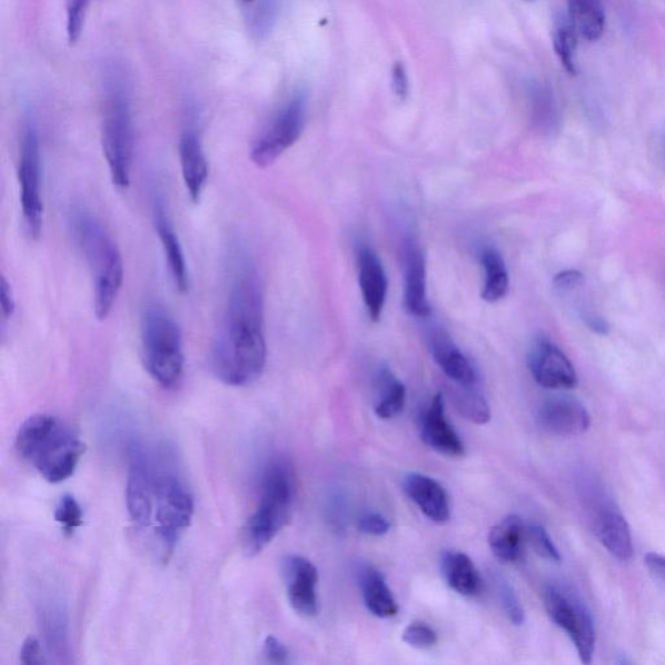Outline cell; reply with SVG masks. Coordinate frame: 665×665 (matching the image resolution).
<instances>
[{
  "instance_id": "1",
  "label": "cell",
  "mask_w": 665,
  "mask_h": 665,
  "mask_svg": "<svg viewBox=\"0 0 665 665\" xmlns=\"http://www.w3.org/2000/svg\"><path fill=\"white\" fill-rule=\"evenodd\" d=\"M266 363L265 299L258 269L249 255L237 251L212 345V373L224 384L245 386L258 380Z\"/></svg>"
},
{
  "instance_id": "2",
  "label": "cell",
  "mask_w": 665,
  "mask_h": 665,
  "mask_svg": "<svg viewBox=\"0 0 665 665\" xmlns=\"http://www.w3.org/2000/svg\"><path fill=\"white\" fill-rule=\"evenodd\" d=\"M17 450L22 459L33 464L46 482L59 484L75 474L87 446L59 417L42 414L29 417L21 425Z\"/></svg>"
},
{
  "instance_id": "3",
  "label": "cell",
  "mask_w": 665,
  "mask_h": 665,
  "mask_svg": "<svg viewBox=\"0 0 665 665\" xmlns=\"http://www.w3.org/2000/svg\"><path fill=\"white\" fill-rule=\"evenodd\" d=\"M72 227L92 277L96 316L98 320H106L122 288L123 261L119 246L102 222L87 211L73 214Z\"/></svg>"
},
{
  "instance_id": "4",
  "label": "cell",
  "mask_w": 665,
  "mask_h": 665,
  "mask_svg": "<svg viewBox=\"0 0 665 665\" xmlns=\"http://www.w3.org/2000/svg\"><path fill=\"white\" fill-rule=\"evenodd\" d=\"M296 486L291 469L282 460L268 464L261 477L257 509L246 522L242 548L247 556L260 554L291 520Z\"/></svg>"
},
{
  "instance_id": "5",
  "label": "cell",
  "mask_w": 665,
  "mask_h": 665,
  "mask_svg": "<svg viewBox=\"0 0 665 665\" xmlns=\"http://www.w3.org/2000/svg\"><path fill=\"white\" fill-rule=\"evenodd\" d=\"M143 366L162 388L181 381L185 368L182 332L165 307L146 306L141 316Z\"/></svg>"
},
{
  "instance_id": "6",
  "label": "cell",
  "mask_w": 665,
  "mask_h": 665,
  "mask_svg": "<svg viewBox=\"0 0 665 665\" xmlns=\"http://www.w3.org/2000/svg\"><path fill=\"white\" fill-rule=\"evenodd\" d=\"M102 149L115 187L127 190L133 166L135 131L129 100L121 89H113L108 99L102 126Z\"/></svg>"
},
{
  "instance_id": "7",
  "label": "cell",
  "mask_w": 665,
  "mask_h": 665,
  "mask_svg": "<svg viewBox=\"0 0 665 665\" xmlns=\"http://www.w3.org/2000/svg\"><path fill=\"white\" fill-rule=\"evenodd\" d=\"M155 520L162 545V553L168 559L175 550L183 532L190 527L195 515V500L179 477L165 474L157 477L155 484Z\"/></svg>"
},
{
  "instance_id": "8",
  "label": "cell",
  "mask_w": 665,
  "mask_h": 665,
  "mask_svg": "<svg viewBox=\"0 0 665 665\" xmlns=\"http://www.w3.org/2000/svg\"><path fill=\"white\" fill-rule=\"evenodd\" d=\"M545 606L552 621L574 642L579 661L590 664L597 634L590 611L583 599L569 587L552 585L545 592Z\"/></svg>"
},
{
  "instance_id": "9",
  "label": "cell",
  "mask_w": 665,
  "mask_h": 665,
  "mask_svg": "<svg viewBox=\"0 0 665 665\" xmlns=\"http://www.w3.org/2000/svg\"><path fill=\"white\" fill-rule=\"evenodd\" d=\"M19 183L22 221L32 239L40 238L43 228V199L41 190V146L33 122L22 130L19 160Z\"/></svg>"
},
{
  "instance_id": "10",
  "label": "cell",
  "mask_w": 665,
  "mask_h": 665,
  "mask_svg": "<svg viewBox=\"0 0 665 665\" xmlns=\"http://www.w3.org/2000/svg\"><path fill=\"white\" fill-rule=\"evenodd\" d=\"M306 112V98L296 96L276 113L251 147L250 158L255 166H272L298 141L304 133Z\"/></svg>"
},
{
  "instance_id": "11",
  "label": "cell",
  "mask_w": 665,
  "mask_h": 665,
  "mask_svg": "<svg viewBox=\"0 0 665 665\" xmlns=\"http://www.w3.org/2000/svg\"><path fill=\"white\" fill-rule=\"evenodd\" d=\"M155 484L149 459L141 446H131L127 482L128 513L139 527H149L155 512Z\"/></svg>"
},
{
  "instance_id": "12",
  "label": "cell",
  "mask_w": 665,
  "mask_h": 665,
  "mask_svg": "<svg viewBox=\"0 0 665 665\" xmlns=\"http://www.w3.org/2000/svg\"><path fill=\"white\" fill-rule=\"evenodd\" d=\"M528 361L533 378L545 389L568 390L577 385L574 365L558 346L546 338L533 345Z\"/></svg>"
},
{
  "instance_id": "13",
  "label": "cell",
  "mask_w": 665,
  "mask_h": 665,
  "mask_svg": "<svg viewBox=\"0 0 665 665\" xmlns=\"http://www.w3.org/2000/svg\"><path fill=\"white\" fill-rule=\"evenodd\" d=\"M282 575L292 609L300 616H316L319 613V574L314 564L304 556L290 555L282 563Z\"/></svg>"
},
{
  "instance_id": "14",
  "label": "cell",
  "mask_w": 665,
  "mask_h": 665,
  "mask_svg": "<svg viewBox=\"0 0 665 665\" xmlns=\"http://www.w3.org/2000/svg\"><path fill=\"white\" fill-rule=\"evenodd\" d=\"M540 428L554 436H582L590 427V416L583 404L569 397L548 398L537 415Z\"/></svg>"
},
{
  "instance_id": "15",
  "label": "cell",
  "mask_w": 665,
  "mask_h": 665,
  "mask_svg": "<svg viewBox=\"0 0 665 665\" xmlns=\"http://www.w3.org/2000/svg\"><path fill=\"white\" fill-rule=\"evenodd\" d=\"M419 427L425 445H428L431 450L448 456V458H459L464 455L461 439L446 419L443 394H436L429 405L423 409Z\"/></svg>"
},
{
  "instance_id": "16",
  "label": "cell",
  "mask_w": 665,
  "mask_h": 665,
  "mask_svg": "<svg viewBox=\"0 0 665 665\" xmlns=\"http://www.w3.org/2000/svg\"><path fill=\"white\" fill-rule=\"evenodd\" d=\"M594 532L611 555L622 562L633 556V539L625 517L611 504L599 502L594 509Z\"/></svg>"
},
{
  "instance_id": "17",
  "label": "cell",
  "mask_w": 665,
  "mask_h": 665,
  "mask_svg": "<svg viewBox=\"0 0 665 665\" xmlns=\"http://www.w3.org/2000/svg\"><path fill=\"white\" fill-rule=\"evenodd\" d=\"M359 286L368 315L374 321L381 319L386 296H388V277L380 258L369 246H361L358 251Z\"/></svg>"
},
{
  "instance_id": "18",
  "label": "cell",
  "mask_w": 665,
  "mask_h": 665,
  "mask_svg": "<svg viewBox=\"0 0 665 665\" xmlns=\"http://www.w3.org/2000/svg\"><path fill=\"white\" fill-rule=\"evenodd\" d=\"M404 490L430 522L445 524L450 520V499H448L444 486L435 478L421 474H409L404 479Z\"/></svg>"
},
{
  "instance_id": "19",
  "label": "cell",
  "mask_w": 665,
  "mask_h": 665,
  "mask_svg": "<svg viewBox=\"0 0 665 665\" xmlns=\"http://www.w3.org/2000/svg\"><path fill=\"white\" fill-rule=\"evenodd\" d=\"M181 173L192 204H199L208 180V161L195 129L183 131L179 145Z\"/></svg>"
},
{
  "instance_id": "20",
  "label": "cell",
  "mask_w": 665,
  "mask_h": 665,
  "mask_svg": "<svg viewBox=\"0 0 665 665\" xmlns=\"http://www.w3.org/2000/svg\"><path fill=\"white\" fill-rule=\"evenodd\" d=\"M155 228H157L162 251H165L169 272H171L176 288L180 292H187L190 286L187 259H185L179 236L176 235V230L166 212L165 205H162L160 199H157V202H155Z\"/></svg>"
},
{
  "instance_id": "21",
  "label": "cell",
  "mask_w": 665,
  "mask_h": 665,
  "mask_svg": "<svg viewBox=\"0 0 665 665\" xmlns=\"http://www.w3.org/2000/svg\"><path fill=\"white\" fill-rule=\"evenodd\" d=\"M430 353L439 368L456 385L474 386L476 384V369L446 331L436 330L433 332Z\"/></svg>"
},
{
  "instance_id": "22",
  "label": "cell",
  "mask_w": 665,
  "mask_h": 665,
  "mask_svg": "<svg viewBox=\"0 0 665 665\" xmlns=\"http://www.w3.org/2000/svg\"><path fill=\"white\" fill-rule=\"evenodd\" d=\"M405 305L407 311L416 317H428L431 312L427 294V268L423 252L415 247L406 255Z\"/></svg>"
},
{
  "instance_id": "23",
  "label": "cell",
  "mask_w": 665,
  "mask_h": 665,
  "mask_svg": "<svg viewBox=\"0 0 665 665\" xmlns=\"http://www.w3.org/2000/svg\"><path fill=\"white\" fill-rule=\"evenodd\" d=\"M359 585L370 614L378 618H390L398 614V603L380 570L373 566L363 567L359 572Z\"/></svg>"
},
{
  "instance_id": "24",
  "label": "cell",
  "mask_w": 665,
  "mask_h": 665,
  "mask_svg": "<svg viewBox=\"0 0 665 665\" xmlns=\"http://www.w3.org/2000/svg\"><path fill=\"white\" fill-rule=\"evenodd\" d=\"M440 570L445 582L463 597H476L482 592V578L469 556L458 552H447L440 558Z\"/></svg>"
},
{
  "instance_id": "25",
  "label": "cell",
  "mask_w": 665,
  "mask_h": 665,
  "mask_svg": "<svg viewBox=\"0 0 665 665\" xmlns=\"http://www.w3.org/2000/svg\"><path fill=\"white\" fill-rule=\"evenodd\" d=\"M523 520L517 515L505 517L490 530L489 545L497 558L505 563L519 560L525 537Z\"/></svg>"
},
{
  "instance_id": "26",
  "label": "cell",
  "mask_w": 665,
  "mask_h": 665,
  "mask_svg": "<svg viewBox=\"0 0 665 665\" xmlns=\"http://www.w3.org/2000/svg\"><path fill=\"white\" fill-rule=\"evenodd\" d=\"M375 413L380 419L390 420L404 411L406 386L388 368H381L375 383Z\"/></svg>"
},
{
  "instance_id": "27",
  "label": "cell",
  "mask_w": 665,
  "mask_h": 665,
  "mask_svg": "<svg viewBox=\"0 0 665 665\" xmlns=\"http://www.w3.org/2000/svg\"><path fill=\"white\" fill-rule=\"evenodd\" d=\"M569 19L586 41H597L605 32V11L601 0H569Z\"/></svg>"
},
{
  "instance_id": "28",
  "label": "cell",
  "mask_w": 665,
  "mask_h": 665,
  "mask_svg": "<svg viewBox=\"0 0 665 665\" xmlns=\"http://www.w3.org/2000/svg\"><path fill=\"white\" fill-rule=\"evenodd\" d=\"M482 265L485 270L483 299L495 304L504 299L509 290V276L504 258L494 247H486L482 254Z\"/></svg>"
},
{
  "instance_id": "29",
  "label": "cell",
  "mask_w": 665,
  "mask_h": 665,
  "mask_svg": "<svg viewBox=\"0 0 665 665\" xmlns=\"http://www.w3.org/2000/svg\"><path fill=\"white\" fill-rule=\"evenodd\" d=\"M458 386V388L453 391V401L456 411L470 423L478 425L489 423L490 408L482 394L472 389V386Z\"/></svg>"
},
{
  "instance_id": "30",
  "label": "cell",
  "mask_w": 665,
  "mask_h": 665,
  "mask_svg": "<svg viewBox=\"0 0 665 665\" xmlns=\"http://www.w3.org/2000/svg\"><path fill=\"white\" fill-rule=\"evenodd\" d=\"M577 32L569 17H560L555 22L554 29V49L559 57L562 64L570 75L576 73V53Z\"/></svg>"
},
{
  "instance_id": "31",
  "label": "cell",
  "mask_w": 665,
  "mask_h": 665,
  "mask_svg": "<svg viewBox=\"0 0 665 665\" xmlns=\"http://www.w3.org/2000/svg\"><path fill=\"white\" fill-rule=\"evenodd\" d=\"M56 520L63 527L66 536H72L76 529L82 527V509L73 495L66 494L60 499L56 512Z\"/></svg>"
},
{
  "instance_id": "32",
  "label": "cell",
  "mask_w": 665,
  "mask_h": 665,
  "mask_svg": "<svg viewBox=\"0 0 665 665\" xmlns=\"http://www.w3.org/2000/svg\"><path fill=\"white\" fill-rule=\"evenodd\" d=\"M525 537L528 538L533 550H535L540 558L553 563H560L562 556L558 548H556L552 537L548 536V533L543 525H529V527L525 529Z\"/></svg>"
},
{
  "instance_id": "33",
  "label": "cell",
  "mask_w": 665,
  "mask_h": 665,
  "mask_svg": "<svg viewBox=\"0 0 665 665\" xmlns=\"http://www.w3.org/2000/svg\"><path fill=\"white\" fill-rule=\"evenodd\" d=\"M90 0H68L67 4V34L68 41L75 44L80 40L82 28L85 24V17Z\"/></svg>"
},
{
  "instance_id": "34",
  "label": "cell",
  "mask_w": 665,
  "mask_h": 665,
  "mask_svg": "<svg viewBox=\"0 0 665 665\" xmlns=\"http://www.w3.org/2000/svg\"><path fill=\"white\" fill-rule=\"evenodd\" d=\"M499 599L508 621L514 625H523L525 622V613L522 602L519 597H517L512 584L504 582V579L499 583Z\"/></svg>"
},
{
  "instance_id": "35",
  "label": "cell",
  "mask_w": 665,
  "mask_h": 665,
  "mask_svg": "<svg viewBox=\"0 0 665 665\" xmlns=\"http://www.w3.org/2000/svg\"><path fill=\"white\" fill-rule=\"evenodd\" d=\"M404 641L408 646L425 649L435 646L438 636L435 629L425 623H413L404 632Z\"/></svg>"
},
{
  "instance_id": "36",
  "label": "cell",
  "mask_w": 665,
  "mask_h": 665,
  "mask_svg": "<svg viewBox=\"0 0 665 665\" xmlns=\"http://www.w3.org/2000/svg\"><path fill=\"white\" fill-rule=\"evenodd\" d=\"M358 528L365 535L381 537L388 535L390 523L386 517L378 513H367L360 516Z\"/></svg>"
},
{
  "instance_id": "37",
  "label": "cell",
  "mask_w": 665,
  "mask_h": 665,
  "mask_svg": "<svg viewBox=\"0 0 665 665\" xmlns=\"http://www.w3.org/2000/svg\"><path fill=\"white\" fill-rule=\"evenodd\" d=\"M265 653L267 662L270 664L289 663V649L282 642L274 636H268L265 641Z\"/></svg>"
},
{
  "instance_id": "38",
  "label": "cell",
  "mask_w": 665,
  "mask_h": 665,
  "mask_svg": "<svg viewBox=\"0 0 665 665\" xmlns=\"http://www.w3.org/2000/svg\"><path fill=\"white\" fill-rule=\"evenodd\" d=\"M20 659L26 665L44 663L40 641L36 637L27 638L24 645L21 647Z\"/></svg>"
},
{
  "instance_id": "39",
  "label": "cell",
  "mask_w": 665,
  "mask_h": 665,
  "mask_svg": "<svg viewBox=\"0 0 665 665\" xmlns=\"http://www.w3.org/2000/svg\"><path fill=\"white\" fill-rule=\"evenodd\" d=\"M391 88L394 95L399 99H405L408 95V79L404 64L397 63L393 67Z\"/></svg>"
},
{
  "instance_id": "40",
  "label": "cell",
  "mask_w": 665,
  "mask_h": 665,
  "mask_svg": "<svg viewBox=\"0 0 665 665\" xmlns=\"http://www.w3.org/2000/svg\"><path fill=\"white\" fill-rule=\"evenodd\" d=\"M582 282L583 275L577 272V270H566V272L556 275L554 278L555 288L560 291H570L577 288L578 285H582Z\"/></svg>"
},
{
  "instance_id": "41",
  "label": "cell",
  "mask_w": 665,
  "mask_h": 665,
  "mask_svg": "<svg viewBox=\"0 0 665 665\" xmlns=\"http://www.w3.org/2000/svg\"><path fill=\"white\" fill-rule=\"evenodd\" d=\"M0 306H2L3 320H9L14 311V299L11 286L4 277L0 281Z\"/></svg>"
},
{
  "instance_id": "42",
  "label": "cell",
  "mask_w": 665,
  "mask_h": 665,
  "mask_svg": "<svg viewBox=\"0 0 665 665\" xmlns=\"http://www.w3.org/2000/svg\"><path fill=\"white\" fill-rule=\"evenodd\" d=\"M646 566L653 574L665 583V556L649 553L645 558Z\"/></svg>"
},
{
  "instance_id": "43",
  "label": "cell",
  "mask_w": 665,
  "mask_h": 665,
  "mask_svg": "<svg viewBox=\"0 0 665 665\" xmlns=\"http://www.w3.org/2000/svg\"><path fill=\"white\" fill-rule=\"evenodd\" d=\"M584 320L592 330L599 332V335H606L609 327L603 317L592 314L584 315Z\"/></svg>"
},
{
  "instance_id": "44",
  "label": "cell",
  "mask_w": 665,
  "mask_h": 665,
  "mask_svg": "<svg viewBox=\"0 0 665 665\" xmlns=\"http://www.w3.org/2000/svg\"><path fill=\"white\" fill-rule=\"evenodd\" d=\"M242 3H250L252 0H241Z\"/></svg>"
}]
</instances>
